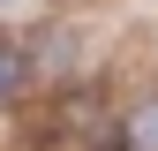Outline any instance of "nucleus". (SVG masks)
Masks as SVG:
<instances>
[{
  "label": "nucleus",
  "mask_w": 158,
  "mask_h": 151,
  "mask_svg": "<svg viewBox=\"0 0 158 151\" xmlns=\"http://www.w3.org/2000/svg\"><path fill=\"white\" fill-rule=\"evenodd\" d=\"M113 151H158V98L128 106V121H121V144H113Z\"/></svg>",
  "instance_id": "1"
},
{
  "label": "nucleus",
  "mask_w": 158,
  "mask_h": 151,
  "mask_svg": "<svg viewBox=\"0 0 158 151\" xmlns=\"http://www.w3.org/2000/svg\"><path fill=\"white\" fill-rule=\"evenodd\" d=\"M15 83H23V53H8V45H0V91H15Z\"/></svg>",
  "instance_id": "2"
},
{
  "label": "nucleus",
  "mask_w": 158,
  "mask_h": 151,
  "mask_svg": "<svg viewBox=\"0 0 158 151\" xmlns=\"http://www.w3.org/2000/svg\"><path fill=\"white\" fill-rule=\"evenodd\" d=\"M0 8H8V0H0Z\"/></svg>",
  "instance_id": "3"
}]
</instances>
